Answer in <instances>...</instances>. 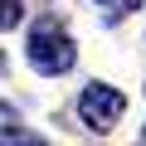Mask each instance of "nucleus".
Masks as SVG:
<instances>
[{
  "label": "nucleus",
  "mask_w": 146,
  "mask_h": 146,
  "mask_svg": "<svg viewBox=\"0 0 146 146\" xmlns=\"http://www.w3.org/2000/svg\"><path fill=\"white\" fill-rule=\"evenodd\" d=\"M136 5H141V0H98V10L107 15V25H112V20L122 15V10H136Z\"/></svg>",
  "instance_id": "39448f33"
},
{
  "label": "nucleus",
  "mask_w": 146,
  "mask_h": 146,
  "mask_svg": "<svg viewBox=\"0 0 146 146\" xmlns=\"http://www.w3.org/2000/svg\"><path fill=\"white\" fill-rule=\"evenodd\" d=\"M0 146H49V141H44V136H34V131H25V127H10V122H5Z\"/></svg>",
  "instance_id": "7ed1b4c3"
},
{
  "label": "nucleus",
  "mask_w": 146,
  "mask_h": 146,
  "mask_svg": "<svg viewBox=\"0 0 146 146\" xmlns=\"http://www.w3.org/2000/svg\"><path fill=\"white\" fill-rule=\"evenodd\" d=\"M20 20H25V5H20V0H0V29L10 34Z\"/></svg>",
  "instance_id": "20e7f679"
},
{
  "label": "nucleus",
  "mask_w": 146,
  "mask_h": 146,
  "mask_svg": "<svg viewBox=\"0 0 146 146\" xmlns=\"http://www.w3.org/2000/svg\"><path fill=\"white\" fill-rule=\"evenodd\" d=\"M25 58H29V68H34V73H49V78H58V73H68V68H73L78 49H73L68 29H63L54 15H44V20H34V25H29Z\"/></svg>",
  "instance_id": "f257e3e1"
},
{
  "label": "nucleus",
  "mask_w": 146,
  "mask_h": 146,
  "mask_svg": "<svg viewBox=\"0 0 146 146\" xmlns=\"http://www.w3.org/2000/svg\"><path fill=\"white\" fill-rule=\"evenodd\" d=\"M141 136H146V131H141Z\"/></svg>",
  "instance_id": "423d86ee"
},
{
  "label": "nucleus",
  "mask_w": 146,
  "mask_h": 146,
  "mask_svg": "<svg viewBox=\"0 0 146 146\" xmlns=\"http://www.w3.org/2000/svg\"><path fill=\"white\" fill-rule=\"evenodd\" d=\"M122 112H127V93H117V88H107V83H88V88L78 93V117H83V127H93V131H112V127L122 122Z\"/></svg>",
  "instance_id": "f03ea898"
}]
</instances>
